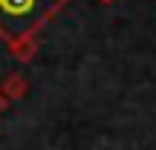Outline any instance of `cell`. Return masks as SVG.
I'll return each instance as SVG.
<instances>
[{
  "label": "cell",
  "instance_id": "1",
  "mask_svg": "<svg viewBox=\"0 0 156 150\" xmlns=\"http://www.w3.org/2000/svg\"><path fill=\"white\" fill-rule=\"evenodd\" d=\"M0 6H3L9 15H26L35 6V0H0Z\"/></svg>",
  "mask_w": 156,
  "mask_h": 150
}]
</instances>
